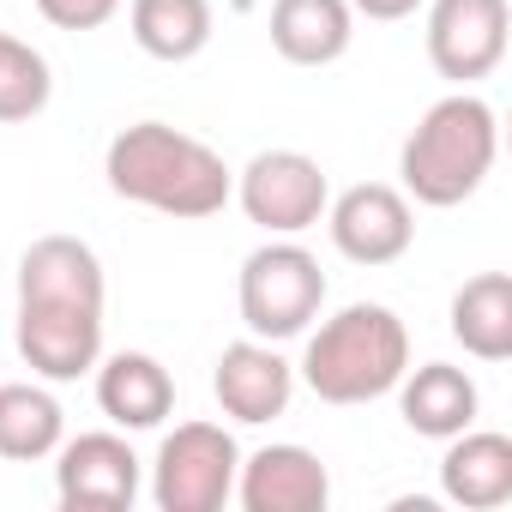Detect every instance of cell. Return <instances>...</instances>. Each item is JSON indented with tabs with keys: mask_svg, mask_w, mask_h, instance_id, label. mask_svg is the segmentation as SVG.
<instances>
[{
	"mask_svg": "<svg viewBox=\"0 0 512 512\" xmlns=\"http://www.w3.org/2000/svg\"><path fill=\"white\" fill-rule=\"evenodd\" d=\"M103 260L79 235H43L19 260V356L43 380H79L103 362Z\"/></svg>",
	"mask_w": 512,
	"mask_h": 512,
	"instance_id": "cell-1",
	"label": "cell"
},
{
	"mask_svg": "<svg viewBox=\"0 0 512 512\" xmlns=\"http://www.w3.org/2000/svg\"><path fill=\"white\" fill-rule=\"evenodd\" d=\"M103 175H109V193L127 199V205H145V211H163L175 223H199V217H217L229 199H235V175L229 163L169 127V121H133L109 139V157H103Z\"/></svg>",
	"mask_w": 512,
	"mask_h": 512,
	"instance_id": "cell-2",
	"label": "cell"
},
{
	"mask_svg": "<svg viewBox=\"0 0 512 512\" xmlns=\"http://www.w3.org/2000/svg\"><path fill=\"white\" fill-rule=\"evenodd\" d=\"M494 157H500V115L476 91H452L416 121V133L398 151L404 199L452 211L488 181Z\"/></svg>",
	"mask_w": 512,
	"mask_h": 512,
	"instance_id": "cell-3",
	"label": "cell"
},
{
	"mask_svg": "<svg viewBox=\"0 0 512 512\" xmlns=\"http://www.w3.org/2000/svg\"><path fill=\"white\" fill-rule=\"evenodd\" d=\"M404 368H410V332L380 302H350L302 350V380L320 404H374L404 380Z\"/></svg>",
	"mask_w": 512,
	"mask_h": 512,
	"instance_id": "cell-4",
	"label": "cell"
},
{
	"mask_svg": "<svg viewBox=\"0 0 512 512\" xmlns=\"http://www.w3.org/2000/svg\"><path fill=\"white\" fill-rule=\"evenodd\" d=\"M241 326L266 344L302 338L326 308V272L302 241H266L241 260Z\"/></svg>",
	"mask_w": 512,
	"mask_h": 512,
	"instance_id": "cell-5",
	"label": "cell"
},
{
	"mask_svg": "<svg viewBox=\"0 0 512 512\" xmlns=\"http://www.w3.org/2000/svg\"><path fill=\"white\" fill-rule=\"evenodd\" d=\"M235 470H241V446L229 428L181 422L157 446L151 500H157V512H217L235 500Z\"/></svg>",
	"mask_w": 512,
	"mask_h": 512,
	"instance_id": "cell-6",
	"label": "cell"
},
{
	"mask_svg": "<svg viewBox=\"0 0 512 512\" xmlns=\"http://www.w3.org/2000/svg\"><path fill=\"white\" fill-rule=\"evenodd\" d=\"M235 199L247 211V223H260L266 235H302L326 217V169L308 157V151H260L241 181H235Z\"/></svg>",
	"mask_w": 512,
	"mask_h": 512,
	"instance_id": "cell-7",
	"label": "cell"
},
{
	"mask_svg": "<svg viewBox=\"0 0 512 512\" xmlns=\"http://www.w3.org/2000/svg\"><path fill=\"white\" fill-rule=\"evenodd\" d=\"M506 0H434L428 7V61L440 79L470 91L506 61Z\"/></svg>",
	"mask_w": 512,
	"mask_h": 512,
	"instance_id": "cell-8",
	"label": "cell"
},
{
	"mask_svg": "<svg viewBox=\"0 0 512 512\" xmlns=\"http://www.w3.org/2000/svg\"><path fill=\"white\" fill-rule=\"evenodd\" d=\"M326 223H332V247L356 266H392L416 241V211L386 181H362L326 199Z\"/></svg>",
	"mask_w": 512,
	"mask_h": 512,
	"instance_id": "cell-9",
	"label": "cell"
},
{
	"mask_svg": "<svg viewBox=\"0 0 512 512\" xmlns=\"http://www.w3.org/2000/svg\"><path fill=\"white\" fill-rule=\"evenodd\" d=\"M55 494L67 512H127L139 500V458L121 434H79L55 446Z\"/></svg>",
	"mask_w": 512,
	"mask_h": 512,
	"instance_id": "cell-10",
	"label": "cell"
},
{
	"mask_svg": "<svg viewBox=\"0 0 512 512\" xmlns=\"http://www.w3.org/2000/svg\"><path fill=\"white\" fill-rule=\"evenodd\" d=\"M211 392L223 404V416L247 422V428H260V422H278L296 398V368L278 356V344L266 338H241L217 356L211 368Z\"/></svg>",
	"mask_w": 512,
	"mask_h": 512,
	"instance_id": "cell-11",
	"label": "cell"
},
{
	"mask_svg": "<svg viewBox=\"0 0 512 512\" xmlns=\"http://www.w3.org/2000/svg\"><path fill=\"white\" fill-rule=\"evenodd\" d=\"M235 500L247 512H326L332 476L308 446H260L235 470Z\"/></svg>",
	"mask_w": 512,
	"mask_h": 512,
	"instance_id": "cell-12",
	"label": "cell"
},
{
	"mask_svg": "<svg viewBox=\"0 0 512 512\" xmlns=\"http://www.w3.org/2000/svg\"><path fill=\"white\" fill-rule=\"evenodd\" d=\"M97 404L115 428L145 434V428H163V416L175 410V380L157 356L115 350L109 362H97Z\"/></svg>",
	"mask_w": 512,
	"mask_h": 512,
	"instance_id": "cell-13",
	"label": "cell"
},
{
	"mask_svg": "<svg viewBox=\"0 0 512 512\" xmlns=\"http://www.w3.org/2000/svg\"><path fill=\"white\" fill-rule=\"evenodd\" d=\"M398 392V410L410 422V434L422 440H452L464 428H476V380L452 362H422V368H404V380L392 386Z\"/></svg>",
	"mask_w": 512,
	"mask_h": 512,
	"instance_id": "cell-14",
	"label": "cell"
},
{
	"mask_svg": "<svg viewBox=\"0 0 512 512\" xmlns=\"http://www.w3.org/2000/svg\"><path fill=\"white\" fill-rule=\"evenodd\" d=\"M440 494L464 512H494L512 500V440L488 434V428H464L452 434L446 458H440Z\"/></svg>",
	"mask_w": 512,
	"mask_h": 512,
	"instance_id": "cell-15",
	"label": "cell"
},
{
	"mask_svg": "<svg viewBox=\"0 0 512 512\" xmlns=\"http://www.w3.org/2000/svg\"><path fill=\"white\" fill-rule=\"evenodd\" d=\"M356 37L350 0H272V49L290 67H332Z\"/></svg>",
	"mask_w": 512,
	"mask_h": 512,
	"instance_id": "cell-16",
	"label": "cell"
},
{
	"mask_svg": "<svg viewBox=\"0 0 512 512\" xmlns=\"http://www.w3.org/2000/svg\"><path fill=\"white\" fill-rule=\"evenodd\" d=\"M452 338L476 362H506L512 356V278L506 272H476L452 296Z\"/></svg>",
	"mask_w": 512,
	"mask_h": 512,
	"instance_id": "cell-17",
	"label": "cell"
},
{
	"mask_svg": "<svg viewBox=\"0 0 512 512\" xmlns=\"http://www.w3.org/2000/svg\"><path fill=\"white\" fill-rule=\"evenodd\" d=\"M133 43L151 61H193L211 43V0H133L127 7Z\"/></svg>",
	"mask_w": 512,
	"mask_h": 512,
	"instance_id": "cell-18",
	"label": "cell"
},
{
	"mask_svg": "<svg viewBox=\"0 0 512 512\" xmlns=\"http://www.w3.org/2000/svg\"><path fill=\"white\" fill-rule=\"evenodd\" d=\"M61 434H67V416H61L55 392L25 386V380L0 386V458L37 464V458H49L61 446Z\"/></svg>",
	"mask_w": 512,
	"mask_h": 512,
	"instance_id": "cell-19",
	"label": "cell"
},
{
	"mask_svg": "<svg viewBox=\"0 0 512 512\" xmlns=\"http://www.w3.org/2000/svg\"><path fill=\"white\" fill-rule=\"evenodd\" d=\"M49 91H55L49 61L31 43H19L13 31H0V121H31V115H43L49 109Z\"/></svg>",
	"mask_w": 512,
	"mask_h": 512,
	"instance_id": "cell-20",
	"label": "cell"
},
{
	"mask_svg": "<svg viewBox=\"0 0 512 512\" xmlns=\"http://www.w3.org/2000/svg\"><path fill=\"white\" fill-rule=\"evenodd\" d=\"M37 13L55 25V31H97L121 13V0H37Z\"/></svg>",
	"mask_w": 512,
	"mask_h": 512,
	"instance_id": "cell-21",
	"label": "cell"
},
{
	"mask_svg": "<svg viewBox=\"0 0 512 512\" xmlns=\"http://www.w3.org/2000/svg\"><path fill=\"white\" fill-rule=\"evenodd\" d=\"M416 7H422V0H350V13L380 19V25H398V19H410Z\"/></svg>",
	"mask_w": 512,
	"mask_h": 512,
	"instance_id": "cell-22",
	"label": "cell"
}]
</instances>
